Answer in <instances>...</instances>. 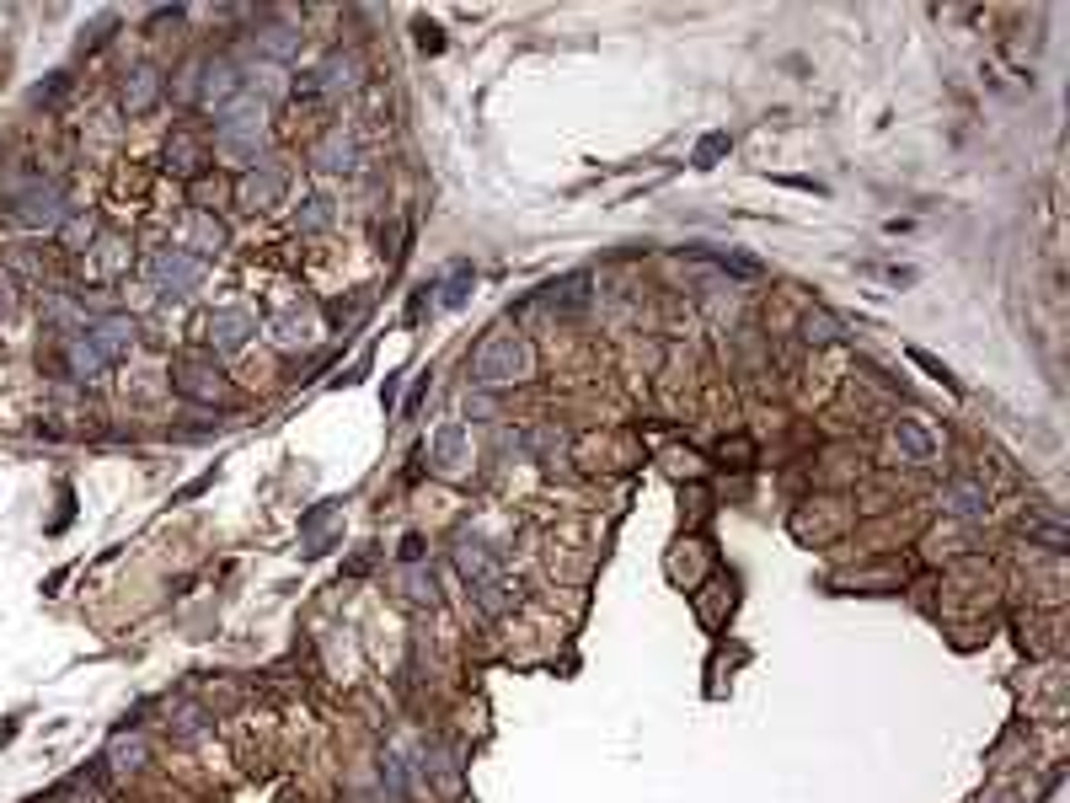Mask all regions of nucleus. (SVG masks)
<instances>
[{
  "instance_id": "obj_1",
  "label": "nucleus",
  "mask_w": 1070,
  "mask_h": 803,
  "mask_svg": "<svg viewBox=\"0 0 1070 803\" xmlns=\"http://www.w3.org/2000/svg\"><path fill=\"white\" fill-rule=\"evenodd\" d=\"M530 375H536V348L520 333H492L471 354V380L477 386H509V380H530Z\"/></svg>"
},
{
  "instance_id": "obj_2",
  "label": "nucleus",
  "mask_w": 1070,
  "mask_h": 803,
  "mask_svg": "<svg viewBox=\"0 0 1070 803\" xmlns=\"http://www.w3.org/2000/svg\"><path fill=\"white\" fill-rule=\"evenodd\" d=\"M263 134H268V113H263L257 96H236V102H225V108L214 113V151L231 155V161L257 155Z\"/></svg>"
},
{
  "instance_id": "obj_3",
  "label": "nucleus",
  "mask_w": 1070,
  "mask_h": 803,
  "mask_svg": "<svg viewBox=\"0 0 1070 803\" xmlns=\"http://www.w3.org/2000/svg\"><path fill=\"white\" fill-rule=\"evenodd\" d=\"M456 562H460V573H466V585H471V594L482 600V611H503V573H498V562H492V552L482 547V541H471V536H460V547H456Z\"/></svg>"
},
{
  "instance_id": "obj_4",
  "label": "nucleus",
  "mask_w": 1070,
  "mask_h": 803,
  "mask_svg": "<svg viewBox=\"0 0 1070 803\" xmlns=\"http://www.w3.org/2000/svg\"><path fill=\"white\" fill-rule=\"evenodd\" d=\"M198 278H204V263L183 247H161L151 257V284L161 289V295H177V301H183V295L198 289Z\"/></svg>"
},
{
  "instance_id": "obj_5",
  "label": "nucleus",
  "mask_w": 1070,
  "mask_h": 803,
  "mask_svg": "<svg viewBox=\"0 0 1070 803\" xmlns=\"http://www.w3.org/2000/svg\"><path fill=\"white\" fill-rule=\"evenodd\" d=\"M204 333H210V343L220 354H242L246 343H252V333H257V316L242 306H220V311H210Z\"/></svg>"
},
{
  "instance_id": "obj_6",
  "label": "nucleus",
  "mask_w": 1070,
  "mask_h": 803,
  "mask_svg": "<svg viewBox=\"0 0 1070 803\" xmlns=\"http://www.w3.org/2000/svg\"><path fill=\"white\" fill-rule=\"evenodd\" d=\"M17 215L28 220V225H60L70 215V204H64V187L60 183H28L17 193Z\"/></svg>"
},
{
  "instance_id": "obj_7",
  "label": "nucleus",
  "mask_w": 1070,
  "mask_h": 803,
  "mask_svg": "<svg viewBox=\"0 0 1070 803\" xmlns=\"http://www.w3.org/2000/svg\"><path fill=\"white\" fill-rule=\"evenodd\" d=\"M166 166L177 172V177H198L204 166H210V140L198 134V129H187V124H177L172 129V140H166Z\"/></svg>"
},
{
  "instance_id": "obj_8",
  "label": "nucleus",
  "mask_w": 1070,
  "mask_h": 803,
  "mask_svg": "<svg viewBox=\"0 0 1070 803\" xmlns=\"http://www.w3.org/2000/svg\"><path fill=\"white\" fill-rule=\"evenodd\" d=\"M428 461H434L439 477H466V461H471V434H466V424H445V429L434 434Z\"/></svg>"
},
{
  "instance_id": "obj_9",
  "label": "nucleus",
  "mask_w": 1070,
  "mask_h": 803,
  "mask_svg": "<svg viewBox=\"0 0 1070 803\" xmlns=\"http://www.w3.org/2000/svg\"><path fill=\"white\" fill-rule=\"evenodd\" d=\"M81 333H86V343L96 348V359L113 365V359L129 354V343H134V322H129V316H96V322H86Z\"/></svg>"
},
{
  "instance_id": "obj_10",
  "label": "nucleus",
  "mask_w": 1070,
  "mask_h": 803,
  "mask_svg": "<svg viewBox=\"0 0 1070 803\" xmlns=\"http://www.w3.org/2000/svg\"><path fill=\"white\" fill-rule=\"evenodd\" d=\"M177 392L193 402H225V380H220V370H210L204 359H193V354H183L177 359Z\"/></svg>"
},
{
  "instance_id": "obj_11",
  "label": "nucleus",
  "mask_w": 1070,
  "mask_h": 803,
  "mask_svg": "<svg viewBox=\"0 0 1070 803\" xmlns=\"http://www.w3.org/2000/svg\"><path fill=\"white\" fill-rule=\"evenodd\" d=\"M278 199H284V172H274V166L242 172V183H236V204H242V210H268Z\"/></svg>"
},
{
  "instance_id": "obj_12",
  "label": "nucleus",
  "mask_w": 1070,
  "mask_h": 803,
  "mask_svg": "<svg viewBox=\"0 0 1070 803\" xmlns=\"http://www.w3.org/2000/svg\"><path fill=\"white\" fill-rule=\"evenodd\" d=\"M177 247L193 252V257L204 263V257H214V252L225 247V231H220V220H214V215L193 210V215H187V225H183V242H177Z\"/></svg>"
},
{
  "instance_id": "obj_13",
  "label": "nucleus",
  "mask_w": 1070,
  "mask_h": 803,
  "mask_svg": "<svg viewBox=\"0 0 1070 803\" xmlns=\"http://www.w3.org/2000/svg\"><path fill=\"white\" fill-rule=\"evenodd\" d=\"M942 504H948L958 520H985V509H990V494H985V482H975V477H958V482H948Z\"/></svg>"
},
{
  "instance_id": "obj_14",
  "label": "nucleus",
  "mask_w": 1070,
  "mask_h": 803,
  "mask_svg": "<svg viewBox=\"0 0 1070 803\" xmlns=\"http://www.w3.org/2000/svg\"><path fill=\"white\" fill-rule=\"evenodd\" d=\"M155 102H161V75H155L151 64H140V70L123 81V108L140 119V113H151Z\"/></svg>"
},
{
  "instance_id": "obj_15",
  "label": "nucleus",
  "mask_w": 1070,
  "mask_h": 803,
  "mask_svg": "<svg viewBox=\"0 0 1070 803\" xmlns=\"http://www.w3.org/2000/svg\"><path fill=\"white\" fill-rule=\"evenodd\" d=\"M894 445L905 450V461H931V456H937V439L920 429L916 418H899V424H894Z\"/></svg>"
},
{
  "instance_id": "obj_16",
  "label": "nucleus",
  "mask_w": 1070,
  "mask_h": 803,
  "mask_svg": "<svg viewBox=\"0 0 1070 803\" xmlns=\"http://www.w3.org/2000/svg\"><path fill=\"white\" fill-rule=\"evenodd\" d=\"M316 166H322V172H354V140H343L333 129V134L316 145Z\"/></svg>"
},
{
  "instance_id": "obj_17",
  "label": "nucleus",
  "mask_w": 1070,
  "mask_h": 803,
  "mask_svg": "<svg viewBox=\"0 0 1070 803\" xmlns=\"http://www.w3.org/2000/svg\"><path fill=\"white\" fill-rule=\"evenodd\" d=\"M333 220V204L327 199H306V210H300V231H322Z\"/></svg>"
},
{
  "instance_id": "obj_18",
  "label": "nucleus",
  "mask_w": 1070,
  "mask_h": 803,
  "mask_svg": "<svg viewBox=\"0 0 1070 803\" xmlns=\"http://www.w3.org/2000/svg\"><path fill=\"white\" fill-rule=\"evenodd\" d=\"M803 338H808V343H835V338H840V327H835L829 316H808V322H803Z\"/></svg>"
}]
</instances>
